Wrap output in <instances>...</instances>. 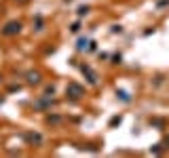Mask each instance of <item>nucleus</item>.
I'll return each instance as SVG.
<instances>
[{"instance_id": "7", "label": "nucleus", "mask_w": 169, "mask_h": 158, "mask_svg": "<svg viewBox=\"0 0 169 158\" xmlns=\"http://www.w3.org/2000/svg\"><path fill=\"white\" fill-rule=\"evenodd\" d=\"M116 124H121V116H114L110 120V126H116Z\"/></svg>"}, {"instance_id": "6", "label": "nucleus", "mask_w": 169, "mask_h": 158, "mask_svg": "<svg viewBox=\"0 0 169 158\" xmlns=\"http://www.w3.org/2000/svg\"><path fill=\"white\" fill-rule=\"evenodd\" d=\"M87 13H89V6H87V4H84V6H78V15H81V17L87 15Z\"/></svg>"}, {"instance_id": "2", "label": "nucleus", "mask_w": 169, "mask_h": 158, "mask_svg": "<svg viewBox=\"0 0 169 158\" xmlns=\"http://www.w3.org/2000/svg\"><path fill=\"white\" fill-rule=\"evenodd\" d=\"M19 30H21V23H19V21H9V23L2 28V34H4V36H13V34H19Z\"/></svg>"}, {"instance_id": "8", "label": "nucleus", "mask_w": 169, "mask_h": 158, "mask_svg": "<svg viewBox=\"0 0 169 158\" xmlns=\"http://www.w3.org/2000/svg\"><path fill=\"white\" fill-rule=\"evenodd\" d=\"M84 46H87V40H84V38H81V40H78V49H81V51H83Z\"/></svg>"}, {"instance_id": "3", "label": "nucleus", "mask_w": 169, "mask_h": 158, "mask_svg": "<svg viewBox=\"0 0 169 158\" xmlns=\"http://www.w3.org/2000/svg\"><path fill=\"white\" fill-rule=\"evenodd\" d=\"M81 70H83V74H87V78H89V82H91V84H95V82H97V78H95V74L91 72V68H89V66H83Z\"/></svg>"}, {"instance_id": "9", "label": "nucleus", "mask_w": 169, "mask_h": 158, "mask_svg": "<svg viewBox=\"0 0 169 158\" xmlns=\"http://www.w3.org/2000/svg\"><path fill=\"white\" fill-rule=\"evenodd\" d=\"M59 120H61L59 116H49V122H59Z\"/></svg>"}, {"instance_id": "5", "label": "nucleus", "mask_w": 169, "mask_h": 158, "mask_svg": "<svg viewBox=\"0 0 169 158\" xmlns=\"http://www.w3.org/2000/svg\"><path fill=\"white\" fill-rule=\"evenodd\" d=\"M116 95H119V97H121V99H123V101H125V103H129V101H131V97H129V95H127L125 91H116Z\"/></svg>"}, {"instance_id": "4", "label": "nucleus", "mask_w": 169, "mask_h": 158, "mask_svg": "<svg viewBox=\"0 0 169 158\" xmlns=\"http://www.w3.org/2000/svg\"><path fill=\"white\" fill-rule=\"evenodd\" d=\"M28 82H30V84H38V82H40V74H38V72H30V74H28Z\"/></svg>"}, {"instance_id": "1", "label": "nucleus", "mask_w": 169, "mask_h": 158, "mask_svg": "<svg viewBox=\"0 0 169 158\" xmlns=\"http://www.w3.org/2000/svg\"><path fill=\"white\" fill-rule=\"evenodd\" d=\"M84 89L81 84H76V82H70L68 86H66V95H70V99H78V97H83Z\"/></svg>"}]
</instances>
